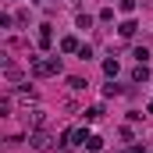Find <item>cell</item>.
<instances>
[{
  "mask_svg": "<svg viewBox=\"0 0 153 153\" xmlns=\"http://www.w3.org/2000/svg\"><path fill=\"white\" fill-rule=\"evenodd\" d=\"M53 71H61V61L57 57H50V61H32V75H53Z\"/></svg>",
  "mask_w": 153,
  "mask_h": 153,
  "instance_id": "6da1fadb",
  "label": "cell"
},
{
  "mask_svg": "<svg viewBox=\"0 0 153 153\" xmlns=\"http://www.w3.org/2000/svg\"><path fill=\"white\" fill-rule=\"evenodd\" d=\"M61 50H64V53H78V39L75 36H64L61 39Z\"/></svg>",
  "mask_w": 153,
  "mask_h": 153,
  "instance_id": "7a4b0ae2",
  "label": "cell"
},
{
  "mask_svg": "<svg viewBox=\"0 0 153 153\" xmlns=\"http://www.w3.org/2000/svg\"><path fill=\"white\" fill-rule=\"evenodd\" d=\"M53 43V32H50V25H39V46H50Z\"/></svg>",
  "mask_w": 153,
  "mask_h": 153,
  "instance_id": "3957f363",
  "label": "cell"
},
{
  "mask_svg": "<svg viewBox=\"0 0 153 153\" xmlns=\"http://www.w3.org/2000/svg\"><path fill=\"white\" fill-rule=\"evenodd\" d=\"M135 29H139L135 22H121V29H117V32H121L125 39H132V36H135Z\"/></svg>",
  "mask_w": 153,
  "mask_h": 153,
  "instance_id": "277c9868",
  "label": "cell"
},
{
  "mask_svg": "<svg viewBox=\"0 0 153 153\" xmlns=\"http://www.w3.org/2000/svg\"><path fill=\"white\" fill-rule=\"evenodd\" d=\"M85 146H89L93 153H100V150H103V139H100V135H89V143H85Z\"/></svg>",
  "mask_w": 153,
  "mask_h": 153,
  "instance_id": "5b68a950",
  "label": "cell"
},
{
  "mask_svg": "<svg viewBox=\"0 0 153 153\" xmlns=\"http://www.w3.org/2000/svg\"><path fill=\"white\" fill-rule=\"evenodd\" d=\"M132 78H135V82H146V78H150V71H146V64H139V68L132 71Z\"/></svg>",
  "mask_w": 153,
  "mask_h": 153,
  "instance_id": "8992f818",
  "label": "cell"
},
{
  "mask_svg": "<svg viewBox=\"0 0 153 153\" xmlns=\"http://www.w3.org/2000/svg\"><path fill=\"white\" fill-rule=\"evenodd\" d=\"M103 71H107V75H117V61H114V57H111V61H103Z\"/></svg>",
  "mask_w": 153,
  "mask_h": 153,
  "instance_id": "52a82bcc",
  "label": "cell"
},
{
  "mask_svg": "<svg viewBox=\"0 0 153 153\" xmlns=\"http://www.w3.org/2000/svg\"><path fill=\"white\" fill-rule=\"evenodd\" d=\"M121 11H125V14H132V11H135V0H121Z\"/></svg>",
  "mask_w": 153,
  "mask_h": 153,
  "instance_id": "ba28073f",
  "label": "cell"
},
{
  "mask_svg": "<svg viewBox=\"0 0 153 153\" xmlns=\"http://www.w3.org/2000/svg\"><path fill=\"white\" fill-rule=\"evenodd\" d=\"M150 114H153V100H150Z\"/></svg>",
  "mask_w": 153,
  "mask_h": 153,
  "instance_id": "9c48e42d",
  "label": "cell"
}]
</instances>
